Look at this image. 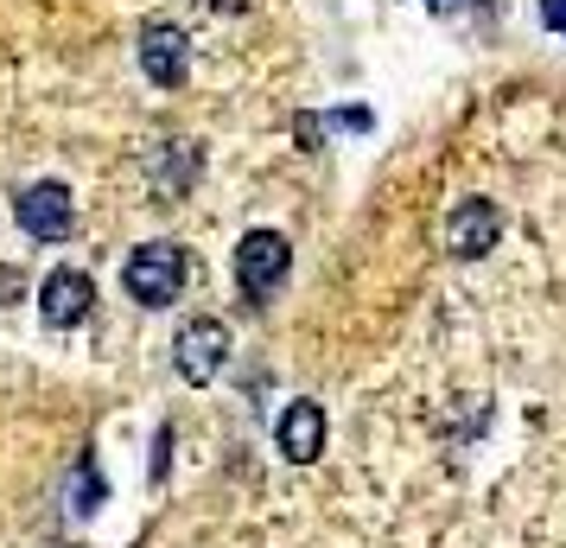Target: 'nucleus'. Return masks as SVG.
Masks as SVG:
<instances>
[{
    "instance_id": "nucleus-1",
    "label": "nucleus",
    "mask_w": 566,
    "mask_h": 548,
    "mask_svg": "<svg viewBox=\"0 0 566 548\" xmlns=\"http://www.w3.org/2000/svg\"><path fill=\"white\" fill-rule=\"evenodd\" d=\"M185 281H191V256H185L179 242H166V236L140 242V249L122 261V288H128V300H140V307H172L185 293Z\"/></svg>"
},
{
    "instance_id": "nucleus-2",
    "label": "nucleus",
    "mask_w": 566,
    "mask_h": 548,
    "mask_svg": "<svg viewBox=\"0 0 566 548\" xmlns=\"http://www.w3.org/2000/svg\"><path fill=\"white\" fill-rule=\"evenodd\" d=\"M286 261H293V242L281 230H249L235 242V288L249 307H268L286 281Z\"/></svg>"
},
{
    "instance_id": "nucleus-3",
    "label": "nucleus",
    "mask_w": 566,
    "mask_h": 548,
    "mask_svg": "<svg viewBox=\"0 0 566 548\" xmlns=\"http://www.w3.org/2000/svg\"><path fill=\"white\" fill-rule=\"evenodd\" d=\"M172 364L191 390L217 383V370L230 364V325L223 319H185L179 339H172Z\"/></svg>"
},
{
    "instance_id": "nucleus-4",
    "label": "nucleus",
    "mask_w": 566,
    "mask_h": 548,
    "mask_svg": "<svg viewBox=\"0 0 566 548\" xmlns=\"http://www.w3.org/2000/svg\"><path fill=\"white\" fill-rule=\"evenodd\" d=\"M13 217H20V230L32 242H64V236L77 230V205H71V185L57 179H32L20 198H13Z\"/></svg>"
},
{
    "instance_id": "nucleus-5",
    "label": "nucleus",
    "mask_w": 566,
    "mask_h": 548,
    "mask_svg": "<svg viewBox=\"0 0 566 548\" xmlns=\"http://www.w3.org/2000/svg\"><path fill=\"white\" fill-rule=\"evenodd\" d=\"M503 236V210L490 198H459L452 217H446V256L452 261H484Z\"/></svg>"
},
{
    "instance_id": "nucleus-6",
    "label": "nucleus",
    "mask_w": 566,
    "mask_h": 548,
    "mask_svg": "<svg viewBox=\"0 0 566 548\" xmlns=\"http://www.w3.org/2000/svg\"><path fill=\"white\" fill-rule=\"evenodd\" d=\"M140 71H147V83H159V90H179V83L191 77V39H185L172 20H147V27H140Z\"/></svg>"
},
{
    "instance_id": "nucleus-7",
    "label": "nucleus",
    "mask_w": 566,
    "mask_h": 548,
    "mask_svg": "<svg viewBox=\"0 0 566 548\" xmlns=\"http://www.w3.org/2000/svg\"><path fill=\"white\" fill-rule=\"evenodd\" d=\"M39 313L52 332H71L83 319L96 313V281L83 275V268H52L45 275V288H39Z\"/></svg>"
},
{
    "instance_id": "nucleus-8",
    "label": "nucleus",
    "mask_w": 566,
    "mask_h": 548,
    "mask_svg": "<svg viewBox=\"0 0 566 548\" xmlns=\"http://www.w3.org/2000/svg\"><path fill=\"white\" fill-rule=\"evenodd\" d=\"M274 441H281V453H286V466H312L318 453H325V409L318 402H293L281 421H274Z\"/></svg>"
},
{
    "instance_id": "nucleus-9",
    "label": "nucleus",
    "mask_w": 566,
    "mask_h": 548,
    "mask_svg": "<svg viewBox=\"0 0 566 548\" xmlns=\"http://www.w3.org/2000/svg\"><path fill=\"white\" fill-rule=\"evenodd\" d=\"M147 173H154V192H159V198H185V192L198 185V147H191V141L154 147V159H147Z\"/></svg>"
},
{
    "instance_id": "nucleus-10",
    "label": "nucleus",
    "mask_w": 566,
    "mask_h": 548,
    "mask_svg": "<svg viewBox=\"0 0 566 548\" xmlns=\"http://www.w3.org/2000/svg\"><path fill=\"white\" fill-rule=\"evenodd\" d=\"M96 497H103V478H96L90 453H83V459H77V497H71V517H90V510H96Z\"/></svg>"
},
{
    "instance_id": "nucleus-11",
    "label": "nucleus",
    "mask_w": 566,
    "mask_h": 548,
    "mask_svg": "<svg viewBox=\"0 0 566 548\" xmlns=\"http://www.w3.org/2000/svg\"><path fill=\"white\" fill-rule=\"evenodd\" d=\"M541 27H547V32H566V0H541Z\"/></svg>"
},
{
    "instance_id": "nucleus-12",
    "label": "nucleus",
    "mask_w": 566,
    "mask_h": 548,
    "mask_svg": "<svg viewBox=\"0 0 566 548\" xmlns=\"http://www.w3.org/2000/svg\"><path fill=\"white\" fill-rule=\"evenodd\" d=\"M13 293H27V275H13V268H0V307H7Z\"/></svg>"
},
{
    "instance_id": "nucleus-13",
    "label": "nucleus",
    "mask_w": 566,
    "mask_h": 548,
    "mask_svg": "<svg viewBox=\"0 0 566 548\" xmlns=\"http://www.w3.org/2000/svg\"><path fill=\"white\" fill-rule=\"evenodd\" d=\"M198 7H210V13H249V0H198Z\"/></svg>"
},
{
    "instance_id": "nucleus-14",
    "label": "nucleus",
    "mask_w": 566,
    "mask_h": 548,
    "mask_svg": "<svg viewBox=\"0 0 566 548\" xmlns=\"http://www.w3.org/2000/svg\"><path fill=\"white\" fill-rule=\"evenodd\" d=\"M427 7H439V13H452V7H459V0H427Z\"/></svg>"
}]
</instances>
